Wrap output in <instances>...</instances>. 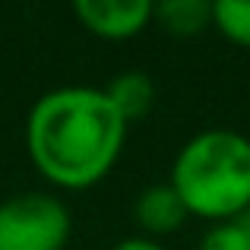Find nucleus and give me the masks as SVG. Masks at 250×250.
<instances>
[{"mask_svg": "<svg viewBox=\"0 0 250 250\" xmlns=\"http://www.w3.org/2000/svg\"><path fill=\"white\" fill-rule=\"evenodd\" d=\"M130 124L104 89L61 85L35 98L25 117V149L38 174L63 190H89L111 174Z\"/></svg>", "mask_w": 250, "mask_h": 250, "instance_id": "obj_1", "label": "nucleus"}, {"mask_svg": "<svg viewBox=\"0 0 250 250\" xmlns=\"http://www.w3.org/2000/svg\"><path fill=\"white\" fill-rule=\"evenodd\" d=\"M168 184L187 215L212 225L238 219L250 209V140L228 127L200 130L177 149Z\"/></svg>", "mask_w": 250, "mask_h": 250, "instance_id": "obj_2", "label": "nucleus"}, {"mask_svg": "<svg viewBox=\"0 0 250 250\" xmlns=\"http://www.w3.org/2000/svg\"><path fill=\"white\" fill-rule=\"evenodd\" d=\"M73 215L54 193L29 190L0 203V250H63Z\"/></svg>", "mask_w": 250, "mask_h": 250, "instance_id": "obj_3", "label": "nucleus"}, {"mask_svg": "<svg viewBox=\"0 0 250 250\" xmlns=\"http://www.w3.org/2000/svg\"><path fill=\"white\" fill-rule=\"evenodd\" d=\"M76 19L104 42H127L152 22L149 0H76Z\"/></svg>", "mask_w": 250, "mask_h": 250, "instance_id": "obj_4", "label": "nucleus"}, {"mask_svg": "<svg viewBox=\"0 0 250 250\" xmlns=\"http://www.w3.org/2000/svg\"><path fill=\"white\" fill-rule=\"evenodd\" d=\"M133 219H136V225L143 228V238L159 241V238H168V234L181 231L190 215H187V209H184L181 196L174 193V187L165 181V184L146 187L136 196Z\"/></svg>", "mask_w": 250, "mask_h": 250, "instance_id": "obj_5", "label": "nucleus"}, {"mask_svg": "<svg viewBox=\"0 0 250 250\" xmlns=\"http://www.w3.org/2000/svg\"><path fill=\"white\" fill-rule=\"evenodd\" d=\"M104 95L111 98V104L117 108V114L127 124L143 121L155 108V83L143 70H124V73H117L114 80L104 85Z\"/></svg>", "mask_w": 250, "mask_h": 250, "instance_id": "obj_6", "label": "nucleus"}, {"mask_svg": "<svg viewBox=\"0 0 250 250\" xmlns=\"http://www.w3.org/2000/svg\"><path fill=\"white\" fill-rule=\"evenodd\" d=\"M152 22H159L168 35L190 38L212 25V3L209 0H162L152 3Z\"/></svg>", "mask_w": 250, "mask_h": 250, "instance_id": "obj_7", "label": "nucleus"}, {"mask_svg": "<svg viewBox=\"0 0 250 250\" xmlns=\"http://www.w3.org/2000/svg\"><path fill=\"white\" fill-rule=\"evenodd\" d=\"M212 25L231 44L250 48V0H212Z\"/></svg>", "mask_w": 250, "mask_h": 250, "instance_id": "obj_8", "label": "nucleus"}, {"mask_svg": "<svg viewBox=\"0 0 250 250\" xmlns=\"http://www.w3.org/2000/svg\"><path fill=\"white\" fill-rule=\"evenodd\" d=\"M196 250H250L244 231L238 228V222H215L206 234H203Z\"/></svg>", "mask_w": 250, "mask_h": 250, "instance_id": "obj_9", "label": "nucleus"}, {"mask_svg": "<svg viewBox=\"0 0 250 250\" xmlns=\"http://www.w3.org/2000/svg\"><path fill=\"white\" fill-rule=\"evenodd\" d=\"M111 250H168L162 241H149V238H124V241H117Z\"/></svg>", "mask_w": 250, "mask_h": 250, "instance_id": "obj_10", "label": "nucleus"}, {"mask_svg": "<svg viewBox=\"0 0 250 250\" xmlns=\"http://www.w3.org/2000/svg\"><path fill=\"white\" fill-rule=\"evenodd\" d=\"M234 222H238V228L244 231V238H247V247H250V209H247V212H241Z\"/></svg>", "mask_w": 250, "mask_h": 250, "instance_id": "obj_11", "label": "nucleus"}]
</instances>
